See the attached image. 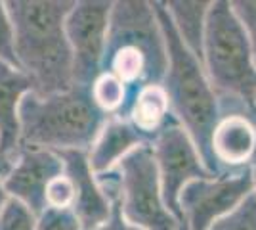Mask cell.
Here are the masks:
<instances>
[{
    "label": "cell",
    "mask_w": 256,
    "mask_h": 230,
    "mask_svg": "<svg viewBox=\"0 0 256 230\" xmlns=\"http://www.w3.org/2000/svg\"><path fill=\"white\" fill-rule=\"evenodd\" d=\"M246 117L252 121V125L256 127V100L248 106V108H246Z\"/></svg>",
    "instance_id": "484cf974"
},
{
    "label": "cell",
    "mask_w": 256,
    "mask_h": 230,
    "mask_svg": "<svg viewBox=\"0 0 256 230\" xmlns=\"http://www.w3.org/2000/svg\"><path fill=\"white\" fill-rule=\"evenodd\" d=\"M208 230H256V194L246 196L237 207L210 224Z\"/></svg>",
    "instance_id": "ac0fdd59"
},
{
    "label": "cell",
    "mask_w": 256,
    "mask_h": 230,
    "mask_svg": "<svg viewBox=\"0 0 256 230\" xmlns=\"http://www.w3.org/2000/svg\"><path fill=\"white\" fill-rule=\"evenodd\" d=\"M201 64L218 100L250 106L256 100V58L228 0H214L206 14Z\"/></svg>",
    "instance_id": "5b68a950"
},
{
    "label": "cell",
    "mask_w": 256,
    "mask_h": 230,
    "mask_svg": "<svg viewBox=\"0 0 256 230\" xmlns=\"http://www.w3.org/2000/svg\"><path fill=\"white\" fill-rule=\"evenodd\" d=\"M73 203H75V186L64 171V175L56 176L46 188V207L73 209Z\"/></svg>",
    "instance_id": "ffe728a7"
},
{
    "label": "cell",
    "mask_w": 256,
    "mask_h": 230,
    "mask_svg": "<svg viewBox=\"0 0 256 230\" xmlns=\"http://www.w3.org/2000/svg\"><path fill=\"white\" fill-rule=\"evenodd\" d=\"M164 10L170 18L182 43L199 62L203 58V39L206 14L210 8V0H170L162 2Z\"/></svg>",
    "instance_id": "2e32d148"
},
{
    "label": "cell",
    "mask_w": 256,
    "mask_h": 230,
    "mask_svg": "<svg viewBox=\"0 0 256 230\" xmlns=\"http://www.w3.org/2000/svg\"><path fill=\"white\" fill-rule=\"evenodd\" d=\"M107 117L94 106L88 87L40 96L29 92L20 106L22 148L88 152Z\"/></svg>",
    "instance_id": "277c9868"
},
{
    "label": "cell",
    "mask_w": 256,
    "mask_h": 230,
    "mask_svg": "<svg viewBox=\"0 0 256 230\" xmlns=\"http://www.w3.org/2000/svg\"><path fill=\"white\" fill-rule=\"evenodd\" d=\"M36 230H82L73 209L46 207L36 217Z\"/></svg>",
    "instance_id": "44dd1931"
},
{
    "label": "cell",
    "mask_w": 256,
    "mask_h": 230,
    "mask_svg": "<svg viewBox=\"0 0 256 230\" xmlns=\"http://www.w3.org/2000/svg\"><path fill=\"white\" fill-rule=\"evenodd\" d=\"M8 194H6V188H4V176H0V207L6 203Z\"/></svg>",
    "instance_id": "4316f807"
},
{
    "label": "cell",
    "mask_w": 256,
    "mask_h": 230,
    "mask_svg": "<svg viewBox=\"0 0 256 230\" xmlns=\"http://www.w3.org/2000/svg\"><path fill=\"white\" fill-rule=\"evenodd\" d=\"M232 10L239 20L256 58V2L254 0H232Z\"/></svg>",
    "instance_id": "603a6c76"
},
{
    "label": "cell",
    "mask_w": 256,
    "mask_h": 230,
    "mask_svg": "<svg viewBox=\"0 0 256 230\" xmlns=\"http://www.w3.org/2000/svg\"><path fill=\"white\" fill-rule=\"evenodd\" d=\"M155 16L166 44L168 67L162 87L168 94L170 115L197 146L203 163L214 175H222L210 152V136L220 121V102L214 92L203 64L186 48L172 25L162 2H153Z\"/></svg>",
    "instance_id": "7a4b0ae2"
},
{
    "label": "cell",
    "mask_w": 256,
    "mask_h": 230,
    "mask_svg": "<svg viewBox=\"0 0 256 230\" xmlns=\"http://www.w3.org/2000/svg\"><path fill=\"white\" fill-rule=\"evenodd\" d=\"M90 98L106 117H122L128 104V88L115 75L102 71L88 87Z\"/></svg>",
    "instance_id": "e0dca14e"
},
{
    "label": "cell",
    "mask_w": 256,
    "mask_h": 230,
    "mask_svg": "<svg viewBox=\"0 0 256 230\" xmlns=\"http://www.w3.org/2000/svg\"><path fill=\"white\" fill-rule=\"evenodd\" d=\"M250 194L252 178L248 167L192 180L178 196L180 220L190 230H208L212 222L232 213Z\"/></svg>",
    "instance_id": "52a82bcc"
},
{
    "label": "cell",
    "mask_w": 256,
    "mask_h": 230,
    "mask_svg": "<svg viewBox=\"0 0 256 230\" xmlns=\"http://www.w3.org/2000/svg\"><path fill=\"white\" fill-rule=\"evenodd\" d=\"M144 144H151V140L128 119L107 117L104 129L86 152L88 163L96 175H104L107 171H113L128 153Z\"/></svg>",
    "instance_id": "5bb4252c"
},
{
    "label": "cell",
    "mask_w": 256,
    "mask_h": 230,
    "mask_svg": "<svg viewBox=\"0 0 256 230\" xmlns=\"http://www.w3.org/2000/svg\"><path fill=\"white\" fill-rule=\"evenodd\" d=\"M118 199H111L113 201V211H111V217L107 219V222H104L100 228L96 230H142L140 226H134V224H130L124 217H122V213H120V205H118Z\"/></svg>",
    "instance_id": "cb8c5ba5"
},
{
    "label": "cell",
    "mask_w": 256,
    "mask_h": 230,
    "mask_svg": "<svg viewBox=\"0 0 256 230\" xmlns=\"http://www.w3.org/2000/svg\"><path fill=\"white\" fill-rule=\"evenodd\" d=\"M0 230H36V215L22 201L8 197L0 207Z\"/></svg>",
    "instance_id": "d6986e66"
},
{
    "label": "cell",
    "mask_w": 256,
    "mask_h": 230,
    "mask_svg": "<svg viewBox=\"0 0 256 230\" xmlns=\"http://www.w3.org/2000/svg\"><path fill=\"white\" fill-rule=\"evenodd\" d=\"M64 161L56 152L23 148L4 176L8 197L22 201L38 217L46 209V188L56 176L64 175Z\"/></svg>",
    "instance_id": "30bf717a"
},
{
    "label": "cell",
    "mask_w": 256,
    "mask_h": 230,
    "mask_svg": "<svg viewBox=\"0 0 256 230\" xmlns=\"http://www.w3.org/2000/svg\"><path fill=\"white\" fill-rule=\"evenodd\" d=\"M64 161L65 175L71 178L75 186V203L73 213L80 222L82 230L100 228L111 217L113 201L106 196L104 188L98 182L96 173L88 163V153L71 150V152H56Z\"/></svg>",
    "instance_id": "8fae6325"
},
{
    "label": "cell",
    "mask_w": 256,
    "mask_h": 230,
    "mask_svg": "<svg viewBox=\"0 0 256 230\" xmlns=\"http://www.w3.org/2000/svg\"><path fill=\"white\" fill-rule=\"evenodd\" d=\"M111 8L113 2L107 0H78L65 18L75 85L90 87L104 69Z\"/></svg>",
    "instance_id": "ba28073f"
},
{
    "label": "cell",
    "mask_w": 256,
    "mask_h": 230,
    "mask_svg": "<svg viewBox=\"0 0 256 230\" xmlns=\"http://www.w3.org/2000/svg\"><path fill=\"white\" fill-rule=\"evenodd\" d=\"M166 67V44L155 16L153 2H113L102 71H107L122 81V85L128 88L130 102L134 92L142 87L162 85Z\"/></svg>",
    "instance_id": "3957f363"
},
{
    "label": "cell",
    "mask_w": 256,
    "mask_h": 230,
    "mask_svg": "<svg viewBox=\"0 0 256 230\" xmlns=\"http://www.w3.org/2000/svg\"><path fill=\"white\" fill-rule=\"evenodd\" d=\"M210 152L220 173L248 167L256 152V127L246 115H222L210 136Z\"/></svg>",
    "instance_id": "4fadbf2b"
},
{
    "label": "cell",
    "mask_w": 256,
    "mask_h": 230,
    "mask_svg": "<svg viewBox=\"0 0 256 230\" xmlns=\"http://www.w3.org/2000/svg\"><path fill=\"white\" fill-rule=\"evenodd\" d=\"M151 150L159 171L162 199L172 215L180 219L178 196L182 188L192 180L210 178L216 175L203 163L190 134L174 119L151 140Z\"/></svg>",
    "instance_id": "9c48e42d"
},
{
    "label": "cell",
    "mask_w": 256,
    "mask_h": 230,
    "mask_svg": "<svg viewBox=\"0 0 256 230\" xmlns=\"http://www.w3.org/2000/svg\"><path fill=\"white\" fill-rule=\"evenodd\" d=\"M0 62L18 67L14 48V25L6 8V0H0Z\"/></svg>",
    "instance_id": "7402d4cb"
},
{
    "label": "cell",
    "mask_w": 256,
    "mask_h": 230,
    "mask_svg": "<svg viewBox=\"0 0 256 230\" xmlns=\"http://www.w3.org/2000/svg\"><path fill=\"white\" fill-rule=\"evenodd\" d=\"M248 171H250V178H252V192L256 194V152L248 163Z\"/></svg>",
    "instance_id": "d4e9b609"
},
{
    "label": "cell",
    "mask_w": 256,
    "mask_h": 230,
    "mask_svg": "<svg viewBox=\"0 0 256 230\" xmlns=\"http://www.w3.org/2000/svg\"><path fill=\"white\" fill-rule=\"evenodd\" d=\"M115 171L120 184V213L130 224L142 230H178L180 219L172 215L162 199L151 144L130 152Z\"/></svg>",
    "instance_id": "8992f818"
},
{
    "label": "cell",
    "mask_w": 256,
    "mask_h": 230,
    "mask_svg": "<svg viewBox=\"0 0 256 230\" xmlns=\"http://www.w3.org/2000/svg\"><path fill=\"white\" fill-rule=\"evenodd\" d=\"M75 0H6L14 25L18 67L31 79L32 92L46 96L75 87L73 54L65 18Z\"/></svg>",
    "instance_id": "6da1fadb"
},
{
    "label": "cell",
    "mask_w": 256,
    "mask_h": 230,
    "mask_svg": "<svg viewBox=\"0 0 256 230\" xmlns=\"http://www.w3.org/2000/svg\"><path fill=\"white\" fill-rule=\"evenodd\" d=\"M8 171H10V165L6 163L2 157H0V176H6L8 175Z\"/></svg>",
    "instance_id": "83f0119b"
},
{
    "label": "cell",
    "mask_w": 256,
    "mask_h": 230,
    "mask_svg": "<svg viewBox=\"0 0 256 230\" xmlns=\"http://www.w3.org/2000/svg\"><path fill=\"white\" fill-rule=\"evenodd\" d=\"M118 119H128L142 134L153 140L174 119L170 115V104L164 87L148 85L136 90L128 102L124 115Z\"/></svg>",
    "instance_id": "9a60e30c"
},
{
    "label": "cell",
    "mask_w": 256,
    "mask_h": 230,
    "mask_svg": "<svg viewBox=\"0 0 256 230\" xmlns=\"http://www.w3.org/2000/svg\"><path fill=\"white\" fill-rule=\"evenodd\" d=\"M32 90L31 79L20 67L0 62V157L10 167L23 150L20 106Z\"/></svg>",
    "instance_id": "7c38bea8"
},
{
    "label": "cell",
    "mask_w": 256,
    "mask_h": 230,
    "mask_svg": "<svg viewBox=\"0 0 256 230\" xmlns=\"http://www.w3.org/2000/svg\"><path fill=\"white\" fill-rule=\"evenodd\" d=\"M178 230H190V228H188V224H186L184 220H180V224H178Z\"/></svg>",
    "instance_id": "f1b7e54d"
}]
</instances>
